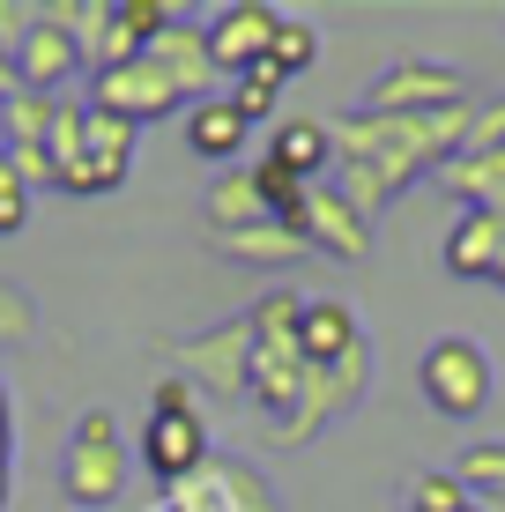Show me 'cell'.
I'll use <instances>...</instances> for the list:
<instances>
[{"mask_svg":"<svg viewBox=\"0 0 505 512\" xmlns=\"http://www.w3.org/2000/svg\"><path fill=\"white\" fill-rule=\"evenodd\" d=\"M416 386H424L431 409L454 416V423L483 416V409H491V386H498L491 349H483L476 334H446V342H431V349H424V364H416Z\"/></svg>","mask_w":505,"mask_h":512,"instance_id":"obj_1","label":"cell"},{"mask_svg":"<svg viewBox=\"0 0 505 512\" xmlns=\"http://www.w3.org/2000/svg\"><path fill=\"white\" fill-rule=\"evenodd\" d=\"M60 490L75 505H112L127 490V438H119L112 409H82L75 431H67V461H60Z\"/></svg>","mask_w":505,"mask_h":512,"instance_id":"obj_2","label":"cell"},{"mask_svg":"<svg viewBox=\"0 0 505 512\" xmlns=\"http://www.w3.org/2000/svg\"><path fill=\"white\" fill-rule=\"evenodd\" d=\"M454 104H476L461 67L446 60H394L372 75V90H364L357 112H387V119H424V112H454Z\"/></svg>","mask_w":505,"mask_h":512,"instance_id":"obj_3","label":"cell"},{"mask_svg":"<svg viewBox=\"0 0 505 512\" xmlns=\"http://www.w3.org/2000/svg\"><path fill=\"white\" fill-rule=\"evenodd\" d=\"M8 67H15V90H38V97H60L75 75H90V60H82V38H75V30H67L52 8L30 15V30L15 38Z\"/></svg>","mask_w":505,"mask_h":512,"instance_id":"obj_4","label":"cell"},{"mask_svg":"<svg viewBox=\"0 0 505 512\" xmlns=\"http://www.w3.org/2000/svg\"><path fill=\"white\" fill-rule=\"evenodd\" d=\"M171 364H179V379L208 386L216 401H238V394H246V364H253V327H246V312H238V320H223V327H208V334L171 342Z\"/></svg>","mask_w":505,"mask_h":512,"instance_id":"obj_5","label":"cell"},{"mask_svg":"<svg viewBox=\"0 0 505 512\" xmlns=\"http://www.w3.org/2000/svg\"><path fill=\"white\" fill-rule=\"evenodd\" d=\"M364 386H372V342H364V349H350L342 364H327V372H312L305 401H298V416H290L275 438H283V446H312L320 431H335V423H342V416H350L357 401H364Z\"/></svg>","mask_w":505,"mask_h":512,"instance_id":"obj_6","label":"cell"},{"mask_svg":"<svg viewBox=\"0 0 505 512\" xmlns=\"http://www.w3.org/2000/svg\"><path fill=\"white\" fill-rule=\"evenodd\" d=\"M90 104L112 112V119H127V127L142 134L149 119H171L186 97H179V82L142 52V60H119V67H104V75H90Z\"/></svg>","mask_w":505,"mask_h":512,"instance_id":"obj_7","label":"cell"},{"mask_svg":"<svg viewBox=\"0 0 505 512\" xmlns=\"http://www.w3.org/2000/svg\"><path fill=\"white\" fill-rule=\"evenodd\" d=\"M201 30H208V60H216V75L238 82V75H253V67L268 60V45H275V30H283V15H275L268 0H231V8H216Z\"/></svg>","mask_w":505,"mask_h":512,"instance_id":"obj_8","label":"cell"},{"mask_svg":"<svg viewBox=\"0 0 505 512\" xmlns=\"http://www.w3.org/2000/svg\"><path fill=\"white\" fill-rule=\"evenodd\" d=\"M127 171H134V127L90 104V141H82V164L60 171V179H52V193L97 201V193H119V186H127Z\"/></svg>","mask_w":505,"mask_h":512,"instance_id":"obj_9","label":"cell"},{"mask_svg":"<svg viewBox=\"0 0 505 512\" xmlns=\"http://www.w3.org/2000/svg\"><path fill=\"white\" fill-rule=\"evenodd\" d=\"M142 468L164 490H186L194 475H208V423L201 416H149L142 423Z\"/></svg>","mask_w":505,"mask_h":512,"instance_id":"obj_10","label":"cell"},{"mask_svg":"<svg viewBox=\"0 0 505 512\" xmlns=\"http://www.w3.org/2000/svg\"><path fill=\"white\" fill-rule=\"evenodd\" d=\"M298 238H305V253H335V260H350V268H357V260H372V223H364L335 186H312Z\"/></svg>","mask_w":505,"mask_h":512,"instance_id":"obj_11","label":"cell"},{"mask_svg":"<svg viewBox=\"0 0 505 512\" xmlns=\"http://www.w3.org/2000/svg\"><path fill=\"white\" fill-rule=\"evenodd\" d=\"M305 386H312V364H305V349H298V342H290V349H253V364H246V394L260 401V409H268L275 431L298 416Z\"/></svg>","mask_w":505,"mask_h":512,"instance_id":"obj_12","label":"cell"},{"mask_svg":"<svg viewBox=\"0 0 505 512\" xmlns=\"http://www.w3.org/2000/svg\"><path fill=\"white\" fill-rule=\"evenodd\" d=\"M149 60L164 67L171 82H179V97H186V104L223 97V75H216V60H208V30H201V23H186V15H179V23H171L164 38L149 45Z\"/></svg>","mask_w":505,"mask_h":512,"instance_id":"obj_13","label":"cell"},{"mask_svg":"<svg viewBox=\"0 0 505 512\" xmlns=\"http://www.w3.org/2000/svg\"><path fill=\"white\" fill-rule=\"evenodd\" d=\"M298 349L312 372H327V364H342L350 349H364V327L357 312L342 305V297H305V320H298Z\"/></svg>","mask_w":505,"mask_h":512,"instance_id":"obj_14","label":"cell"},{"mask_svg":"<svg viewBox=\"0 0 505 512\" xmlns=\"http://www.w3.org/2000/svg\"><path fill=\"white\" fill-rule=\"evenodd\" d=\"M439 260L461 282H498V208H461L446 245H439Z\"/></svg>","mask_w":505,"mask_h":512,"instance_id":"obj_15","label":"cell"},{"mask_svg":"<svg viewBox=\"0 0 505 512\" xmlns=\"http://www.w3.org/2000/svg\"><path fill=\"white\" fill-rule=\"evenodd\" d=\"M246 141H253V127H246V119H238L223 97H201V104H186V149H194L201 164H223V171H231Z\"/></svg>","mask_w":505,"mask_h":512,"instance_id":"obj_16","label":"cell"},{"mask_svg":"<svg viewBox=\"0 0 505 512\" xmlns=\"http://www.w3.org/2000/svg\"><path fill=\"white\" fill-rule=\"evenodd\" d=\"M268 156L283 171H298L305 186H320V171L335 164V127H327V119H275L268 127Z\"/></svg>","mask_w":505,"mask_h":512,"instance_id":"obj_17","label":"cell"},{"mask_svg":"<svg viewBox=\"0 0 505 512\" xmlns=\"http://www.w3.org/2000/svg\"><path fill=\"white\" fill-rule=\"evenodd\" d=\"M208 238H231V231H253V223H275L268 216V201H260V186H253V164H231L216 186H208Z\"/></svg>","mask_w":505,"mask_h":512,"instance_id":"obj_18","label":"cell"},{"mask_svg":"<svg viewBox=\"0 0 505 512\" xmlns=\"http://www.w3.org/2000/svg\"><path fill=\"white\" fill-rule=\"evenodd\" d=\"M231 268H290V260H305V238L283 231V223H253V231H231V238H208Z\"/></svg>","mask_w":505,"mask_h":512,"instance_id":"obj_19","label":"cell"},{"mask_svg":"<svg viewBox=\"0 0 505 512\" xmlns=\"http://www.w3.org/2000/svg\"><path fill=\"white\" fill-rule=\"evenodd\" d=\"M253 186H260V201H268V216L283 223V231H305V201H312V186L298 179V171H283L275 156H260V164H253Z\"/></svg>","mask_w":505,"mask_h":512,"instance_id":"obj_20","label":"cell"},{"mask_svg":"<svg viewBox=\"0 0 505 512\" xmlns=\"http://www.w3.org/2000/svg\"><path fill=\"white\" fill-rule=\"evenodd\" d=\"M454 483L468 490L476 505H505V438H483L454 461Z\"/></svg>","mask_w":505,"mask_h":512,"instance_id":"obj_21","label":"cell"},{"mask_svg":"<svg viewBox=\"0 0 505 512\" xmlns=\"http://www.w3.org/2000/svg\"><path fill=\"white\" fill-rule=\"evenodd\" d=\"M268 67L275 82H298V75H312V67H320V30L312 23H298V15H283V30H275V45H268Z\"/></svg>","mask_w":505,"mask_h":512,"instance_id":"obj_22","label":"cell"},{"mask_svg":"<svg viewBox=\"0 0 505 512\" xmlns=\"http://www.w3.org/2000/svg\"><path fill=\"white\" fill-rule=\"evenodd\" d=\"M298 320H305V297H298V290H268V297L246 312L253 349H290V342H298Z\"/></svg>","mask_w":505,"mask_h":512,"instance_id":"obj_23","label":"cell"},{"mask_svg":"<svg viewBox=\"0 0 505 512\" xmlns=\"http://www.w3.org/2000/svg\"><path fill=\"white\" fill-rule=\"evenodd\" d=\"M223 104H231L246 127H275V119H283V82H275L268 67H253V75L223 82Z\"/></svg>","mask_w":505,"mask_h":512,"instance_id":"obj_24","label":"cell"},{"mask_svg":"<svg viewBox=\"0 0 505 512\" xmlns=\"http://www.w3.org/2000/svg\"><path fill=\"white\" fill-rule=\"evenodd\" d=\"M476 498L454 483V468H431V475H416V490H409V512H468Z\"/></svg>","mask_w":505,"mask_h":512,"instance_id":"obj_25","label":"cell"},{"mask_svg":"<svg viewBox=\"0 0 505 512\" xmlns=\"http://www.w3.org/2000/svg\"><path fill=\"white\" fill-rule=\"evenodd\" d=\"M208 468H216V461H208ZM216 483H223V498H231V512H275L268 483H260L246 461H223V468H216Z\"/></svg>","mask_w":505,"mask_h":512,"instance_id":"obj_26","label":"cell"},{"mask_svg":"<svg viewBox=\"0 0 505 512\" xmlns=\"http://www.w3.org/2000/svg\"><path fill=\"white\" fill-rule=\"evenodd\" d=\"M30 334H38V305H30V290L0 282V349H8V342H30Z\"/></svg>","mask_w":505,"mask_h":512,"instance_id":"obj_27","label":"cell"},{"mask_svg":"<svg viewBox=\"0 0 505 512\" xmlns=\"http://www.w3.org/2000/svg\"><path fill=\"white\" fill-rule=\"evenodd\" d=\"M461 156H505V104H476V119H468V141Z\"/></svg>","mask_w":505,"mask_h":512,"instance_id":"obj_28","label":"cell"},{"mask_svg":"<svg viewBox=\"0 0 505 512\" xmlns=\"http://www.w3.org/2000/svg\"><path fill=\"white\" fill-rule=\"evenodd\" d=\"M149 416H201V401H194V379L164 372V379H156V394H149Z\"/></svg>","mask_w":505,"mask_h":512,"instance_id":"obj_29","label":"cell"},{"mask_svg":"<svg viewBox=\"0 0 505 512\" xmlns=\"http://www.w3.org/2000/svg\"><path fill=\"white\" fill-rule=\"evenodd\" d=\"M23 223H30V186L15 179V164H8L0 171V238H15Z\"/></svg>","mask_w":505,"mask_h":512,"instance_id":"obj_30","label":"cell"},{"mask_svg":"<svg viewBox=\"0 0 505 512\" xmlns=\"http://www.w3.org/2000/svg\"><path fill=\"white\" fill-rule=\"evenodd\" d=\"M8 446H15V409H8V379H0V468H8Z\"/></svg>","mask_w":505,"mask_h":512,"instance_id":"obj_31","label":"cell"},{"mask_svg":"<svg viewBox=\"0 0 505 512\" xmlns=\"http://www.w3.org/2000/svg\"><path fill=\"white\" fill-rule=\"evenodd\" d=\"M498 290H505V208H498Z\"/></svg>","mask_w":505,"mask_h":512,"instance_id":"obj_32","label":"cell"},{"mask_svg":"<svg viewBox=\"0 0 505 512\" xmlns=\"http://www.w3.org/2000/svg\"><path fill=\"white\" fill-rule=\"evenodd\" d=\"M0 505H8V468H0Z\"/></svg>","mask_w":505,"mask_h":512,"instance_id":"obj_33","label":"cell"},{"mask_svg":"<svg viewBox=\"0 0 505 512\" xmlns=\"http://www.w3.org/2000/svg\"><path fill=\"white\" fill-rule=\"evenodd\" d=\"M0 171H8V149H0Z\"/></svg>","mask_w":505,"mask_h":512,"instance_id":"obj_34","label":"cell"}]
</instances>
